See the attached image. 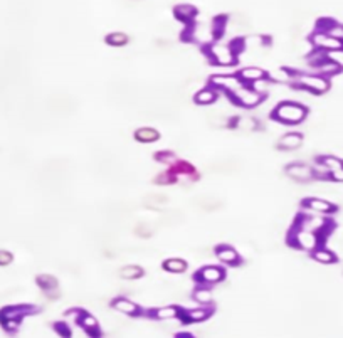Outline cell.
I'll use <instances>...</instances> for the list:
<instances>
[{
	"mask_svg": "<svg viewBox=\"0 0 343 338\" xmlns=\"http://www.w3.org/2000/svg\"><path fill=\"white\" fill-rule=\"evenodd\" d=\"M305 115H306L305 108L295 103H282L276 109V118L286 121V123H300L305 118Z\"/></svg>",
	"mask_w": 343,
	"mask_h": 338,
	"instance_id": "cell-1",
	"label": "cell"
},
{
	"mask_svg": "<svg viewBox=\"0 0 343 338\" xmlns=\"http://www.w3.org/2000/svg\"><path fill=\"white\" fill-rule=\"evenodd\" d=\"M300 84L311 89L313 93H325L328 89V81L321 76H301Z\"/></svg>",
	"mask_w": 343,
	"mask_h": 338,
	"instance_id": "cell-2",
	"label": "cell"
},
{
	"mask_svg": "<svg viewBox=\"0 0 343 338\" xmlns=\"http://www.w3.org/2000/svg\"><path fill=\"white\" fill-rule=\"evenodd\" d=\"M321 163L326 166L328 174H330L336 182H343V161L335 158V156H323Z\"/></svg>",
	"mask_w": 343,
	"mask_h": 338,
	"instance_id": "cell-3",
	"label": "cell"
},
{
	"mask_svg": "<svg viewBox=\"0 0 343 338\" xmlns=\"http://www.w3.org/2000/svg\"><path fill=\"white\" fill-rule=\"evenodd\" d=\"M286 174L293 177V179H298V180H308L313 177V170L310 168L308 165H303V163H295L291 166H288L286 168Z\"/></svg>",
	"mask_w": 343,
	"mask_h": 338,
	"instance_id": "cell-4",
	"label": "cell"
},
{
	"mask_svg": "<svg viewBox=\"0 0 343 338\" xmlns=\"http://www.w3.org/2000/svg\"><path fill=\"white\" fill-rule=\"evenodd\" d=\"M315 42L316 45H320L323 49H328V50H338L343 47V42L341 40H338L335 37H331L330 34H320V35H315Z\"/></svg>",
	"mask_w": 343,
	"mask_h": 338,
	"instance_id": "cell-5",
	"label": "cell"
},
{
	"mask_svg": "<svg viewBox=\"0 0 343 338\" xmlns=\"http://www.w3.org/2000/svg\"><path fill=\"white\" fill-rule=\"evenodd\" d=\"M303 143V136L300 133H288L279 140V148L282 150H295Z\"/></svg>",
	"mask_w": 343,
	"mask_h": 338,
	"instance_id": "cell-6",
	"label": "cell"
},
{
	"mask_svg": "<svg viewBox=\"0 0 343 338\" xmlns=\"http://www.w3.org/2000/svg\"><path fill=\"white\" fill-rule=\"evenodd\" d=\"M306 205L310 207V209L316 210V212H333L335 210V207H333L330 202L326 200H321V199H308L306 200Z\"/></svg>",
	"mask_w": 343,
	"mask_h": 338,
	"instance_id": "cell-7",
	"label": "cell"
},
{
	"mask_svg": "<svg viewBox=\"0 0 343 338\" xmlns=\"http://www.w3.org/2000/svg\"><path fill=\"white\" fill-rule=\"evenodd\" d=\"M298 244H301L305 249H313V247H316L318 244V237L310 231L301 232V234H298Z\"/></svg>",
	"mask_w": 343,
	"mask_h": 338,
	"instance_id": "cell-8",
	"label": "cell"
},
{
	"mask_svg": "<svg viewBox=\"0 0 343 338\" xmlns=\"http://www.w3.org/2000/svg\"><path fill=\"white\" fill-rule=\"evenodd\" d=\"M237 94H239L237 98L241 99V103L246 104V106H252L259 101V94L254 93V91H249V89H239L237 91Z\"/></svg>",
	"mask_w": 343,
	"mask_h": 338,
	"instance_id": "cell-9",
	"label": "cell"
},
{
	"mask_svg": "<svg viewBox=\"0 0 343 338\" xmlns=\"http://www.w3.org/2000/svg\"><path fill=\"white\" fill-rule=\"evenodd\" d=\"M136 136V140H140V141H145V143H150V141H155V140H158V131L153 130V128H140L138 131L135 133Z\"/></svg>",
	"mask_w": 343,
	"mask_h": 338,
	"instance_id": "cell-10",
	"label": "cell"
},
{
	"mask_svg": "<svg viewBox=\"0 0 343 338\" xmlns=\"http://www.w3.org/2000/svg\"><path fill=\"white\" fill-rule=\"evenodd\" d=\"M200 277H202V279H204L205 283L220 281V279H222V271L219 269V267H205V269H202Z\"/></svg>",
	"mask_w": 343,
	"mask_h": 338,
	"instance_id": "cell-11",
	"label": "cell"
},
{
	"mask_svg": "<svg viewBox=\"0 0 343 338\" xmlns=\"http://www.w3.org/2000/svg\"><path fill=\"white\" fill-rule=\"evenodd\" d=\"M120 276L123 279H136V277L143 276V271L138 266H125L123 269L120 271Z\"/></svg>",
	"mask_w": 343,
	"mask_h": 338,
	"instance_id": "cell-12",
	"label": "cell"
},
{
	"mask_svg": "<svg viewBox=\"0 0 343 338\" xmlns=\"http://www.w3.org/2000/svg\"><path fill=\"white\" fill-rule=\"evenodd\" d=\"M163 267L166 271H172V272H184L187 269V262L182 259H168V261H165Z\"/></svg>",
	"mask_w": 343,
	"mask_h": 338,
	"instance_id": "cell-13",
	"label": "cell"
},
{
	"mask_svg": "<svg viewBox=\"0 0 343 338\" xmlns=\"http://www.w3.org/2000/svg\"><path fill=\"white\" fill-rule=\"evenodd\" d=\"M214 54H215V59L219 61L220 64H229L232 58H231V52H229V49H225V47H222V45H217V47H214Z\"/></svg>",
	"mask_w": 343,
	"mask_h": 338,
	"instance_id": "cell-14",
	"label": "cell"
},
{
	"mask_svg": "<svg viewBox=\"0 0 343 338\" xmlns=\"http://www.w3.org/2000/svg\"><path fill=\"white\" fill-rule=\"evenodd\" d=\"M116 310L118 311H123V313H135L138 308H136L135 303H131L128 300H118V301H115V305H113Z\"/></svg>",
	"mask_w": 343,
	"mask_h": 338,
	"instance_id": "cell-15",
	"label": "cell"
},
{
	"mask_svg": "<svg viewBox=\"0 0 343 338\" xmlns=\"http://www.w3.org/2000/svg\"><path fill=\"white\" fill-rule=\"evenodd\" d=\"M214 83L220 84V86H225V88H231V89H239V83H237V79L231 78V76H227V78H224V76H217V78H214Z\"/></svg>",
	"mask_w": 343,
	"mask_h": 338,
	"instance_id": "cell-16",
	"label": "cell"
},
{
	"mask_svg": "<svg viewBox=\"0 0 343 338\" xmlns=\"http://www.w3.org/2000/svg\"><path fill=\"white\" fill-rule=\"evenodd\" d=\"M37 283L40 285V288H44L45 291L55 290V288H58V281H55L54 277H52V276H49V274L39 276V277H37Z\"/></svg>",
	"mask_w": 343,
	"mask_h": 338,
	"instance_id": "cell-17",
	"label": "cell"
},
{
	"mask_svg": "<svg viewBox=\"0 0 343 338\" xmlns=\"http://www.w3.org/2000/svg\"><path fill=\"white\" fill-rule=\"evenodd\" d=\"M315 259L316 261H320V262H326V264H330V262H335L336 261V257L333 252L330 251H326V249H320V251H316L315 252Z\"/></svg>",
	"mask_w": 343,
	"mask_h": 338,
	"instance_id": "cell-18",
	"label": "cell"
},
{
	"mask_svg": "<svg viewBox=\"0 0 343 338\" xmlns=\"http://www.w3.org/2000/svg\"><path fill=\"white\" fill-rule=\"evenodd\" d=\"M106 40H108L111 45H125L128 42V35L123 32H115V34H109Z\"/></svg>",
	"mask_w": 343,
	"mask_h": 338,
	"instance_id": "cell-19",
	"label": "cell"
},
{
	"mask_svg": "<svg viewBox=\"0 0 343 338\" xmlns=\"http://www.w3.org/2000/svg\"><path fill=\"white\" fill-rule=\"evenodd\" d=\"M241 78L244 81H256L262 78V71L261 69H244L241 73Z\"/></svg>",
	"mask_w": 343,
	"mask_h": 338,
	"instance_id": "cell-20",
	"label": "cell"
},
{
	"mask_svg": "<svg viewBox=\"0 0 343 338\" xmlns=\"http://www.w3.org/2000/svg\"><path fill=\"white\" fill-rule=\"evenodd\" d=\"M219 257L222 261H225V262H234L237 259V254H236V251H232L229 249V247H225V249H220L219 251Z\"/></svg>",
	"mask_w": 343,
	"mask_h": 338,
	"instance_id": "cell-21",
	"label": "cell"
},
{
	"mask_svg": "<svg viewBox=\"0 0 343 338\" xmlns=\"http://www.w3.org/2000/svg\"><path fill=\"white\" fill-rule=\"evenodd\" d=\"M320 69H321V73L335 74V73H338V71H340V64H336V63H333V61H330V63L321 64V66H320Z\"/></svg>",
	"mask_w": 343,
	"mask_h": 338,
	"instance_id": "cell-22",
	"label": "cell"
},
{
	"mask_svg": "<svg viewBox=\"0 0 343 338\" xmlns=\"http://www.w3.org/2000/svg\"><path fill=\"white\" fill-rule=\"evenodd\" d=\"M197 101L202 104H207V103H212L214 101V93L209 89H205V91H202V93L197 94Z\"/></svg>",
	"mask_w": 343,
	"mask_h": 338,
	"instance_id": "cell-23",
	"label": "cell"
},
{
	"mask_svg": "<svg viewBox=\"0 0 343 338\" xmlns=\"http://www.w3.org/2000/svg\"><path fill=\"white\" fill-rule=\"evenodd\" d=\"M177 310L175 308H161L158 311V318H175Z\"/></svg>",
	"mask_w": 343,
	"mask_h": 338,
	"instance_id": "cell-24",
	"label": "cell"
},
{
	"mask_svg": "<svg viewBox=\"0 0 343 338\" xmlns=\"http://www.w3.org/2000/svg\"><path fill=\"white\" fill-rule=\"evenodd\" d=\"M12 254H10V252H7V251H0V266H7V264H10V262H12Z\"/></svg>",
	"mask_w": 343,
	"mask_h": 338,
	"instance_id": "cell-25",
	"label": "cell"
},
{
	"mask_svg": "<svg viewBox=\"0 0 343 338\" xmlns=\"http://www.w3.org/2000/svg\"><path fill=\"white\" fill-rule=\"evenodd\" d=\"M207 316V313L204 310H195V311H190L189 313V318L190 320H204V318Z\"/></svg>",
	"mask_w": 343,
	"mask_h": 338,
	"instance_id": "cell-26",
	"label": "cell"
},
{
	"mask_svg": "<svg viewBox=\"0 0 343 338\" xmlns=\"http://www.w3.org/2000/svg\"><path fill=\"white\" fill-rule=\"evenodd\" d=\"M330 35H331V37L338 39V40H343V27H335L330 32Z\"/></svg>",
	"mask_w": 343,
	"mask_h": 338,
	"instance_id": "cell-27",
	"label": "cell"
},
{
	"mask_svg": "<svg viewBox=\"0 0 343 338\" xmlns=\"http://www.w3.org/2000/svg\"><path fill=\"white\" fill-rule=\"evenodd\" d=\"M197 300H200V301H209V300H210V293H209V291H197Z\"/></svg>",
	"mask_w": 343,
	"mask_h": 338,
	"instance_id": "cell-28",
	"label": "cell"
}]
</instances>
